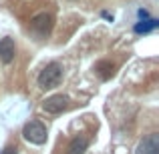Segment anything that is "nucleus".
<instances>
[{
    "label": "nucleus",
    "mask_w": 159,
    "mask_h": 154,
    "mask_svg": "<svg viewBox=\"0 0 159 154\" xmlns=\"http://www.w3.org/2000/svg\"><path fill=\"white\" fill-rule=\"evenodd\" d=\"M61 80H62V66L58 64V62L47 64L43 70H40L39 78H36V82H39V86L43 90H51L54 86H58Z\"/></svg>",
    "instance_id": "obj_1"
},
{
    "label": "nucleus",
    "mask_w": 159,
    "mask_h": 154,
    "mask_svg": "<svg viewBox=\"0 0 159 154\" xmlns=\"http://www.w3.org/2000/svg\"><path fill=\"white\" fill-rule=\"evenodd\" d=\"M52 26H54V20L48 12H39V14H34L32 20H30V32L39 40L48 38L51 32H52Z\"/></svg>",
    "instance_id": "obj_2"
},
{
    "label": "nucleus",
    "mask_w": 159,
    "mask_h": 154,
    "mask_svg": "<svg viewBox=\"0 0 159 154\" xmlns=\"http://www.w3.org/2000/svg\"><path fill=\"white\" fill-rule=\"evenodd\" d=\"M22 136H24V140L26 142H30V144H44L47 142V136H48V132H47V126H44L43 122H39V120H30V122H26L24 124V128H22Z\"/></svg>",
    "instance_id": "obj_3"
},
{
    "label": "nucleus",
    "mask_w": 159,
    "mask_h": 154,
    "mask_svg": "<svg viewBox=\"0 0 159 154\" xmlns=\"http://www.w3.org/2000/svg\"><path fill=\"white\" fill-rule=\"evenodd\" d=\"M70 98L66 94H52V96L43 100V110H47L48 114H61V112L69 110Z\"/></svg>",
    "instance_id": "obj_4"
},
{
    "label": "nucleus",
    "mask_w": 159,
    "mask_h": 154,
    "mask_svg": "<svg viewBox=\"0 0 159 154\" xmlns=\"http://www.w3.org/2000/svg\"><path fill=\"white\" fill-rule=\"evenodd\" d=\"M135 154H159V136L155 132H153V134H147L139 142Z\"/></svg>",
    "instance_id": "obj_5"
},
{
    "label": "nucleus",
    "mask_w": 159,
    "mask_h": 154,
    "mask_svg": "<svg viewBox=\"0 0 159 154\" xmlns=\"http://www.w3.org/2000/svg\"><path fill=\"white\" fill-rule=\"evenodd\" d=\"M16 56V44L12 38H0V60L4 62V64H10L12 60H14Z\"/></svg>",
    "instance_id": "obj_6"
},
{
    "label": "nucleus",
    "mask_w": 159,
    "mask_h": 154,
    "mask_svg": "<svg viewBox=\"0 0 159 154\" xmlns=\"http://www.w3.org/2000/svg\"><path fill=\"white\" fill-rule=\"evenodd\" d=\"M87 146H89V138H87L85 134H79V136H75V138L70 140L69 148H66V150H69L66 154H85Z\"/></svg>",
    "instance_id": "obj_7"
},
{
    "label": "nucleus",
    "mask_w": 159,
    "mask_h": 154,
    "mask_svg": "<svg viewBox=\"0 0 159 154\" xmlns=\"http://www.w3.org/2000/svg\"><path fill=\"white\" fill-rule=\"evenodd\" d=\"M95 72H97L103 80H107V78H111L113 74H115V64L109 62V60H99L97 64H95Z\"/></svg>",
    "instance_id": "obj_8"
},
{
    "label": "nucleus",
    "mask_w": 159,
    "mask_h": 154,
    "mask_svg": "<svg viewBox=\"0 0 159 154\" xmlns=\"http://www.w3.org/2000/svg\"><path fill=\"white\" fill-rule=\"evenodd\" d=\"M153 28H157V20H141L139 24L135 26V32L137 34H147V32H151Z\"/></svg>",
    "instance_id": "obj_9"
},
{
    "label": "nucleus",
    "mask_w": 159,
    "mask_h": 154,
    "mask_svg": "<svg viewBox=\"0 0 159 154\" xmlns=\"http://www.w3.org/2000/svg\"><path fill=\"white\" fill-rule=\"evenodd\" d=\"M2 154H16V146H8Z\"/></svg>",
    "instance_id": "obj_10"
}]
</instances>
